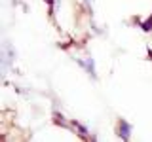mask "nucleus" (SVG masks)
<instances>
[{"instance_id":"obj_1","label":"nucleus","mask_w":152,"mask_h":142,"mask_svg":"<svg viewBox=\"0 0 152 142\" xmlns=\"http://www.w3.org/2000/svg\"><path fill=\"white\" fill-rule=\"evenodd\" d=\"M116 136L122 138V140H131V136H133L131 123L126 121V120H118V123H116Z\"/></svg>"},{"instance_id":"obj_2","label":"nucleus","mask_w":152,"mask_h":142,"mask_svg":"<svg viewBox=\"0 0 152 142\" xmlns=\"http://www.w3.org/2000/svg\"><path fill=\"white\" fill-rule=\"evenodd\" d=\"M70 127L74 129V133L80 136V138H84V140H89L91 138V135H89V129L86 125H82L80 121H70Z\"/></svg>"},{"instance_id":"obj_3","label":"nucleus","mask_w":152,"mask_h":142,"mask_svg":"<svg viewBox=\"0 0 152 142\" xmlns=\"http://www.w3.org/2000/svg\"><path fill=\"white\" fill-rule=\"evenodd\" d=\"M139 27H141V30H142V32H152V13L145 19V21H141V23H139Z\"/></svg>"},{"instance_id":"obj_4","label":"nucleus","mask_w":152,"mask_h":142,"mask_svg":"<svg viewBox=\"0 0 152 142\" xmlns=\"http://www.w3.org/2000/svg\"><path fill=\"white\" fill-rule=\"evenodd\" d=\"M44 2L48 4V6H50V12L53 13V6H55V0H44Z\"/></svg>"},{"instance_id":"obj_5","label":"nucleus","mask_w":152,"mask_h":142,"mask_svg":"<svg viewBox=\"0 0 152 142\" xmlns=\"http://www.w3.org/2000/svg\"><path fill=\"white\" fill-rule=\"evenodd\" d=\"M146 51H148V59L152 61V49H150V47H148V49H146Z\"/></svg>"}]
</instances>
